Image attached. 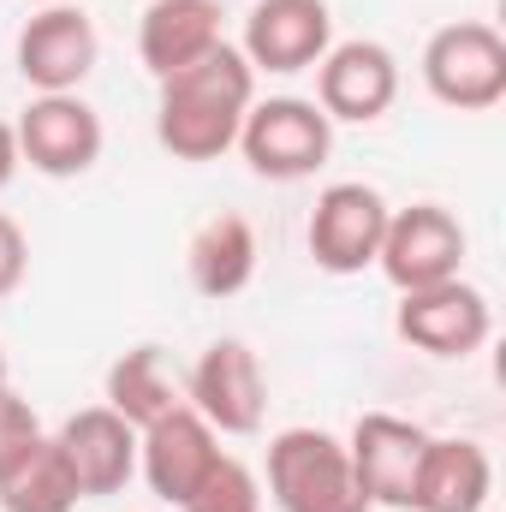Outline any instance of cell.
Masks as SVG:
<instances>
[{
	"label": "cell",
	"mask_w": 506,
	"mask_h": 512,
	"mask_svg": "<svg viewBox=\"0 0 506 512\" xmlns=\"http://www.w3.org/2000/svg\"><path fill=\"white\" fill-rule=\"evenodd\" d=\"M155 84H161L155 137L173 161H215L239 143V126L256 102V72L233 42L209 48L203 60H191Z\"/></svg>",
	"instance_id": "cell-1"
},
{
	"label": "cell",
	"mask_w": 506,
	"mask_h": 512,
	"mask_svg": "<svg viewBox=\"0 0 506 512\" xmlns=\"http://www.w3.org/2000/svg\"><path fill=\"white\" fill-rule=\"evenodd\" d=\"M268 495L280 512H370L346 441L328 429H280L268 441Z\"/></svg>",
	"instance_id": "cell-2"
},
{
	"label": "cell",
	"mask_w": 506,
	"mask_h": 512,
	"mask_svg": "<svg viewBox=\"0 0 506 512\" xmlns=\"http://www.w3.org/2000/svg\"><path fill=\"white\" fill-rule=\"evenodd\" d=\"M423 84L441 108L489 114L506 96V36L483 18L441 24L423 48Z\"/></svg>",
	"instance_id": "cell-3"
},
{
	"label": "cell",
	"mask_w": 506,
	"mask_h": 512,
	"mask_svg": "<svg viewBox=\"0 0 506 512\" xmlns=\"http://www.w3.org/2000/svg\"><path fill=\"white\" fill-rule=\"evenodd\" d=\"M239 149H245L256 179L292 185V179H310L328 161L334 120L304 96H268V102H251V114L239 126Z\"/></svg>",
	"instance_id": "cell-4"
},
{
	"label": "cell",
	"mask_w": 506,
	"mask_h": 512,
	"mask_svg": "<svg viewBox=\"0 0 506 512\" xmlns=\"http://www.w3.org/2000/svg\"><path fill=\"white\" fill-rule=\"evenodd\" d=\"M376 268L399 292H423V286L459 280V268H465V227H459V215L441 209V203L393 209L387 233H381Z\"/></svg>",
	"instance_id": "cell-5"
},
{
	"label": "cell",
	"mask_w": 506,
	"mask_h": 512,
	"mask_svg": "<svg viewBox=\"0 0 506 512\" xmlns=\"http://www.w3.org/2000/svg\"><path fill=\"white\" fill-rule=\"evenodd\" d=\"M387 197L364 179H340L316 197L310 209V227H304V245L316 256V268L328 274H364L381 251V233H387Z\"/></svg>",
	"instance_id": "cell-6"
},
{
	"label": "cell",
	"mask_w": 506,
	"mask_h": 512,
	"mask_svg": "<svg viewBox=\"0 0 506 512\" xmlns=\"http://www.w3.org/2000/svg\"><path fill=\"white\" fill-rule=\"evenodd\" d=\"M96 54H102L96 24H90V12L72 6V0L36 6V12L24 18V30H18V72H24V84H30L36 96H66V90H78V84L96 72Z\"/></svg>",
	"instance_id": "cell-7"
},
{
	"label": "cell",
	"mask_w": 506,
	"mask_h": 512,
	"mask_svg": "<svg viewBox=\"0 0 506 512\" xmlns=\"http://www.w3.org/2000/svg\"><path fill=\"white\" fill-rule=\"evenodd\" d=\"M393 328H399L405 346H417L429 358H471L495 334V310L477 286L441 280V286H423V292H399Z\"/></svg>",
	"instance_id": "cell-8"
},
{
	"label": "cell",
	"mask_w": 506,
	"mask_h": 512,
	"mask_svg": "<svg viewBox=\"0 0 506 512\" xmlns=\"http://www.w3.org/2000/svg\"><path fill=\"white\" fill-rule=\"evenodd\" d=\"M12 131H18V161H30L48 179H78L102 161V114L78 90L36 96Z\"/></svg>",
	"instance_id": "cell-9"
},
{
	"label": "cell",
	"mask_w": 506,
	"mask_h": 512,
	"mask_svg": "<svg viewBox=\"0 0 506 512\" xmlns=\"http://www.w3.org/2000/svg\"><path fill=\"white\" fill-rule=\"evenodd\" d=\"M185 405L215 435H256L262 411H268V382H262L256 352L245 340H215L185 382Z\"/></svg>",
	"instance_id": "cell-10"
},
{
	"label": "cell",
	"mask_w": 506,
	"mask_h": 512,
	"mask_svg": "<svg viewBox=\"0 0 506 512\" xmlns=\"http://www.w3.org/2000/svg\"><path fill=\"white\" fill-rule=\"evenodd\" d=\"M423 441H429V429H417L411 417H393V411H364L352 423L346 459H352V477H358L370 507L411 512V483H417Z\"/></svg>",
	"instance_id": "cell-11"
},
{
	"label": "cell",
	"mask_w": 506,
	"mask_h": 512,
	"mask_svg": "<svg viewBox=\"0 0 506 512\" xmlns=\"http://www.w3.org/2000/svg\"><path fill=\"white\" fill-rule=\"evenodd\" d=\"M137 465H143L149 489L167 507H185L203 489V477L221 465V435L191 405H173L167 417H155L149 429H137Z\"/></svg>",
	"instance_id": "cell-12"
},
{
	"label": "cell",
	"mask_w": 506,
	"mask_h": 512,
	"mask_svg": "<svg viewBox=\"0 0 506 512\" xmlns=\"http://www.w3.org/2000/svg\"><path fill=\"white\" fill-rule=\"evenodd\" d=\"M399 96V60L381 48V42H334L322 60H316V108L328 120H352V126H370L393 108Z\"/></svg>",
	"instance_id": "cell-13"
},
{
	"label": "cell",
	"mask_w": 506,
	"mask_h": 512,
	"mask_svg": "<svg viewBox=\"0 0 506 512\" xmlns=\"http://www.w3.org/2000/svg\"><path fill=\"white\" fill-rule=\"evenodd\" d=\"M334 48L328 0H256L245 18V60L251 72H310Z\"/></svg>",
	"instance_id": "cell-14"
},
{
	"label": "cell",
	"mask_w": 506,
	"mask_h": 512,
	"mask_svg": "<svg viewBox=\"0 0 506 512\" xmlns=\"http://www.w3.org/2000/svg\"><path fill=\"white\" fill-rule=\"evenodd\" d=\"M60 453L78 477V495H120L137 471V429L108 405H84L60 423Z\"/></svg>",
	"instance_id": "cell-15"
},
{
	"label": "cell",
	"mask_w": 506,
	"mask_h": 512,
	"mask_svg": "<svg viewBox=\"0 0 506 512\" xmlns=\"http://www.w3.org/2000/svg\"><path fill=\"white\" fill-rule=\"evenodd\" d=\"M221 48V6L215 0H149L137 18V60L149 78H167L191 60Z\"/></svg>",
	"instance_id": "cell-16"
},
{
	"label": "cell",
	"mask_w": 506,
	"mask_h": 512,
	"mask_svg": "<svg viewBox=\"0 0 506 512\" xmlns=\"http://www.w3.org/2000/svg\"><path fill=\"white\" fill-rule=\"evenodd\" d=\"M495 495V465L477 441H423L411 512H483Z\"/></svg>",
	"instance_id": "cell-17"
},
{
	"label": "cell",
	"mask_w": 506,
	"mask_h": 512,
	"mask_svg": "<svg viewBox=\"0 0 506 512\" xmlns=\"http://www.w3.org/2000/svg\"><path fill=\"white\" fill-rule=\"evenodd\" d=\"M185 268H191V286H197L203 298H233V292H245L251 274H256V227L245 215H209V221L191 233Z\"/></svg>",
	"instance_id": "cell-18"
},
{
	"label": "cell",
	"mask_w": 506,
	"mask_h": 512,
	"mask_svg": "<svg viewBox=\"0 0 506 512\" xmlns=\"http://www.w3.org/2000/svg\"><path fill=\"white\" fill-rule=\"evenodd\" d=\"M84 501L78 495V477H72V465H66V453H60V441L54 435H42L6 477H0V507L6 512H72Z\"/></svg>",
	"instance_id": "cell-19"
},
{
	"label": "cell",
	"mask_w": 506,
	"mask_h": 512,
	"mask_svg": "<svg viewBox=\"0 0 506 512\" xmlns=\"http://www.w3.org/2000/svg\"><path fill=\"white\" fill-rule=\"evenodd\" d=\"M173 405H185V399H179V382L167 376L161 346H131L126 358H114V370H108V411H120L131 429H149Z\"/></svg>",
	"instance_id": "cell-20"
},
{
	"label": "cell",
	"mask_w": 506,
	"mask_h": 512,
	"mask_svg": "<svg viewBox=\"0 0 506 512\" xmlns=\"http://www.w3.org/2000/svg\"><path fill=\"white\" fill-rule=\"evenodd\" d=\"M179 512H262V483H256L239 459L221 453V465L203 477V489H197Z\"/></svg>",
	"instance_id": "cell-21"
},
{
	"label": "cell",
	"mask_w": 506,
	"mask_h": 512,
	"mask_svg": "<svg viewBox=\"0 0 506 512\" xmlns=\"http://www.w3.org/2000/svg\"><path fill=\"white\" fill-rule=\"evenodd\" d=\"M36 441H42V417H36V405H30L24 393L0 387V477H6Z\"/></svg>",
	"instance_id": "cell-22"
},
{
	"label": "cell",
	"mask_w": 506,
	"mask_h": 512,
	"mask_svg": "<svg viewBox=\"0 0 506 512\" xmlns=\"http://www.w3.org/2000/svg\"><path fill=\"white\" fill-rule=\"evenodd\" d=\"M24 268H30V239L12 215H0V298L24 286Z\"/></svg>",
	"instance_id": "cell-23"
},
{
	"label": "cell",
	"mask_w": 506,
	"mask_h": 512,
	"mask_svg": "<svg viewBox=\"0 0 506 512\" xmlns=\"http://www.w3.org/2000/svg\"><path fill=\"white\" fill-rule=\"evenodd\" d=\"M18 167H24V161H18V131L0 120V191L12 185V173H18Z\"/></svg>",
	"instance_id": "cell-24"
},
{
	"label": "cell",
	"mask_w": 506,
	"mask_h": 512,
	"mask_svg": "<svg viewBox=\"0 0 506 512\" xmlns=\"http://www.w3.org/2000/svg\"><path fill=\"white\" fill-rule=\"evenodd\" d=\"M0 387H6V352H0Z\"/></svg>",
	"instance_id": "cell-25"
},
{
	"label": "cell",
	"mask_w": 506,
	"mask_h": 512,
	"mask_svg": "<svg viewBox=\"0 0 506 512\" xmlns=\"http://www.w3.org/2000/svg\"><path fill=\"white\" fill-rule=\"evenodd\" d=\"M36 6H60V0H36Z\"/></svg>",
	"instance_id": "cell-26"
}]
</instances>
